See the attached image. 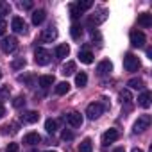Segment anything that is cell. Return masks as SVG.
I'll return each mask as SVG.
<instances>
[{"label":"cell","instance_id":"obj_21","mask_svg":"<svg viewBox=\"0 0 152 152\" xmlns=\"http://www.w3.org/2000/svg\"><path fill=\"white\" fill-rule=\"evenodd\" d=\"M91 150H93V143H91V140H90V138L83 140L81 145H79V152H91Z\"/></svg>","mask_w":152,"mask_h":152},{"label":"cell","instance_id":"obj_26","mask_svg":"<svg viewBox=\"0 0 152 152\" xmlns=\"http://www.w3.org/2000/svg\"><path fill=\"white\" fill-rule=\"evenodd\" d=\"M11 13V6L7 2H2L0 0V20H4V16H7Z\"/></svg>","mask_w":152,"mask_h":152},{"label":"cell","instance_id":"obj_23","mask_svg":"<svg viewBox=\"0 0 152 152\" xmlns=\"http://www.w3.org/2000/svg\"><path fill=\"white\" fill-rule=\"evenodd\" d=\"M75 68H77V66H75V63H73V61H68V63L63 66L61 73H63V75H72V73H75Z\"/></svg>","mask_w":152,"mask_h":152},{"label":"cell","instance_id":"obj_1","mask_svg":"<svg viewBox=\"0 0 152 152\" xmlns=\"http://www.w3.org/2000/svg\"><path fill=\"white\" fill-rule=\"evenodd\" d=\"M140 59L134 56V54H127L125 57H124V68L127 70V72H138L140 70Z\"/></svg>","mask_w":152,"mask_h":152},{"label":"cell","instance_id":"obj_27","mask_svg":"<svg viewBox=\"0 0 152 152\" xmlns=\"http://www.w3.org/2000/svg\"><path fill=\"white\" fill-rule=\"evenodd\" d=\"M45 129H47V132H48V134H54V132L57 131V122H56V120H52V118H48V120L45 122Z\"/></svg>","mask_w":152,"mask_h":152},{"label":"cell","instance_id":"obj_31","mask_svg":"<svg viewBox=\"0 0 152 152\" xmlns=\"http://www.w3.org/2000/svg\"><path fill=\"white\" fill-rule=\"evenodd\" d=\"M25 64H27V61H25L23 57H16V59L13 61V64H11V66H13V70H20V68H23Z\"/></svg>","mask_w":152,"mask_h":152},{"label":"cell","instance_id":"obj_14","mask_svg":"<svg viewBox=\"0 0 152 152\" xmlns=\"http://www.w3.org/2000/svg\"><path fill=\"white\" fill-rule=\"evenodd\" d=\"M38 84L41 88H50L54 84V75H41V77L38 79Z\"/></svg>","mask_w":152,"mask_h":152},{"label":"cell","instance_id":"obj_7","mask_svg":"<svg viewBox=\"0 0 152 152\" xmlns=\"http://www.w3.org/2000/svg\"><path fill=\"white\" fill-rule=\"evenodd\" d=\"M64 120H66L72 127H81V125H83V116H81V113H75V111L64 115Z\"/></svg>","mask_w":152,"mask_h":152},{"label":"cell","instance_id":"obj_41","mask_svg":"<svg viewBox=\"0 0 152 152\" xmlns=\"http://www.w3.org/2000/svg\"><path fill=\"white\" fill-rule=\"evenodd\" d=\"M45 152H54V150H45Z\"/></svg>","mask_w":152,"mask_h":152},{"label":"cell","instance_id":"obj_5","mask_svg":"<svg viewBox=\"0 0 152 152\" xmlns=\"http://www.w3.org/2000/svg\"><path fill=\"white\" fill-rule=\"evenodd\" d=\"M56 38H57V29L52 27V25L47 27V29H43V32H41V36H39V39L45 41V43H52Z\"/></svg>","mask_w":152,"mask_h":152},{"label":"cell","instance_id":"obj_33","mask_svg":"<svg viewBox=\"0 0 152 152\" xmlns=\"http://www.w3.org/2000/svg\"><path fill=\"white\" fill-rule=\"evenodd\" d=\"M23 104H25V99H23V97H16V99L13 100V106H15V107H22Z\"/></svg>","mask_w":152,"mask_h":152},{"label":"cell","instance_id":"obj_25","mask_svg":"<svg viewBox=\"0 0 152 152\" xmlns=\"http://www.w3.org/2000/svg\"><path fill=\"white\" fill-rule=\"evenodd\" d=\"M127 86H129V88H132V90H143V88H145V86H143V81H141L140 77L131 79V81L127 83Z\"/></svg>","mask_w":152,"mask_h":152},{"label":"cell","instance_id":"obj_6","mask_svg":"<svg viewBox=\"0 0 152 152\" xmlns=\"http://www.w3.org/2000/svg\"><path fill=\"white\" fill-rule=\"evenodd\" d=\"M148 125H150V116L148 115H141L136 120V124H134V132H143L145 129H148Z\"/></svg>","mask_w":152,"mask_h":152},{"label":"cell","instance_id":"obj_24","mask_svg":"<svg viewBox=\"0 0 152 152\" xmlns=\"http://www.w3.org/2000/svg\"><path fill=\"white\" fill-rule=\"evenodd\" d=\"M86 83H88V75H86L84 72H81V73H77V75H75V84H77L79 88L86 86Z\"/></svg>","mask_w":152,"mask_h":152},{"label":"cell","instance_id":"obj_9","mask_svg":"<svg viewBox=\"0 0 152 152\" xmlns=\"http://www.w3.org/2000/svg\"><path fill=\"white\" fill-rule=\"evenodd\" d=\"M11 27H13V31L18 32V34H25V32H27V23H25L20 16H15V18H13Z\"/></svg>","mask_w":152,"mask_h":152},{"label":"cell","instance_id":"obj_38","mask_svg":"<svg viewBox=\"0 0 152 152\" xmlns=\"http://www.w3.org/2000/svg\"><path fill=\"white\" fill-rule=\"evenodd\" d=\"M6 115V107H4V104H2V100H0V118H2Z\"/></svg>","mask_w":152,"mask_h":152},{"label":"cell","instance_id":"obj_2","mask_svg":"<svg viewBox=\"0 0 152 152\" xmlns=\"http://www.w3.org/2000/svg\"><path fill=\"white\" fill-rule=\"evenodd\" d=\"M34 61H36V64H39V66L48 64V63H50V52L45 50V48H41V47H38L36 52H34Z\"/></svg>","mask_w":152,"mask_h":152},{"label":"cell","instance_id":"obj_10","mask_svg":"<svg viewBox=\"0 0 152 152\" xmlns=\"http://www.w3.org/2000/svg\"><path fill=\"white\" fill-rule=\"evenodd\" d=\"M131 45L132 47H143L145 45V34L141 31H132L131 32Z\"/></svg>","mask_w":152,"mask_h":152},{"label":"cell","instance_id":"obj_8","mask_svg":"<svg viewBox=\"0 0 152 152\" xmlns=\"http://www.w3.org/2000/svg\"><path fill=\"white\" fill-rule=\"evenodd\" d=\"M120 138V132L116 129H107L104 134H102V145H109L113 141H116Z\"/></svg>","mask_w":152,"mask_h":152},{"label":"cell","instance_id":"obj_35","mask_svg":"<svg viewBox=\"0 0 152 152\" xmlns=\"http://www.w3.org/2000/svg\"><path fill=\"white\" fill-rule=\"evenodd\" d=\"M20 7H22V9H32V2H29V0H25V2H20Z\"/></svg>","mask_w":152,"mask_h":152},{"label":"cell","instance_id":"obj_40","mask_svg":"<svg viewBox=\"0 0 152 152\" xmlns=\"http://www.w3.org/2000/svg\"><path fill=\"white\" fill-rule=\"evenodd\" d=\"M132 152H143L141 148H132Z\"/></svg>","mask_w":152,"mask_h":152},{"label":"cell","instance_id":"obj_32","mask_svg":"<svg viewBox=\"0 0 152 152\" xmlns=\"http://www.w3.org/2000/svg\"><path fill=\"white\" fill-rule=\"evenodd\" d=\"M70 15H72V18H73V20H77V18H81V15H83V13L77 9V6H75V4H72V6H70Z\"/></svg>","mask_w":152,"mask_h":152},{"label":"cell","instance_id":"obj_28","mask_svg":"<svg viewBox=\"0 0 152 152\" xmlns=\"http://www.w3.org/2000/svg\"><path fill=\"white\" fill-rule=\"evenodd\" d=\"M120 100H122V104H131V102H132L131 91H129V90H122V91H120Z\"/></svg>","mask_w":152,"mask_h":152},{"label":"cell","instance_id":"obj_12","mask_svg":"<svg viewBox=\"0 0 152 152\" xmlns=\"http://www.w3.org/2000/svg\"><path fill=\"white\" fill-rule=\"evenodd\" d=\"M22 120H23L25 124H36V122L39 120V115H38L36 111H27V113L22 115Z\"/></svg>","mask_w":152,"mask_h":152},{"label":"cell","instance_id":"obj_19","mask_svg":"<svg viewBox=\"0 0 152 152\" xmlns=\"http://www.w3.org/2000/svg\"><path fill=\"white\" fill-rule=\"evenodd\" d=\"M68 54H70V47H68L66 43H63V45H57V47H56V56H57L59 59L66 57Z\"/></svg>","mask_w":152,"mask_h":152},{"label":"cell","instance_id":"obj_16","mask_svg":"<svg viewBox=\"0 0 152 152\" xmlns=\"http://www.w3.org/2000/svg\"><path fill=\"white\" fill-rule=\"evenodd\" d=\"M138 104H140L141 107L148 109V107H150V93H148V91H143V93L138 97Z\"/></svg>","mask_w":152,"mask_h":152},{"label":"cell","instance_id":"obj_39","mask_svg":"<svg viewBox=\"0 0 152 152\" xmlns=\"http://www.w3.org/2000/svg\"><path fill=\"white\" fill-rule=\"evenodd\" d=\"M115 152H125V148H124V147H118V148H116Z\"/></svg>","mask_w":152,"mask_h":152},{"label":"cell","instance_id":"obj_4","mask_svg":"<svg viewBox=\"0 0 152 152\" xmlns=\"http://www.w3.org/2000/svg\"><path fill=\"white\" fill-rule=\"evenodd\" d=\"M102 113H104V106H102L100 102H93V104H90L88 109H86V115H88L90 120H97Z\"/></svg>","mask_w":152,"mask_h":152},{"label":"cell","instance_id":"obj_3","mask_svg":"<svg viewBox=\"0 0 152 152\" xmlns=\"http://www.w3.org/2000/svg\"><path fill=\"white\" fill-rule=\"evenodd\" d=\"M16 47H18V39H16L15 36H7V38H4L2 41H0V48H2L6 54L15 52V50H16Z\"/></svg>","mask_w":152,"mask_h":152},{"label":"cell","instance_id":"obj_36","mask_svg":"<svg viewBox=\"0 0 152 152\" xmlns=\"http://www.w3.org/2000/svg\"><path fill=\"white\" fill-rule=\"evenodd\" d=\"M6 29H7V23H6V20H0V36H2V34L6 32Z\"/></svg>","mask_w":152,"mask_h":152},{"label":"cell","instance_id":"obj_20","mask_svg":"<svg viewBox=\"0 0 152 152\" xmlns=\"http://www.w3.org/2000/svg\"><path fill=\"white\" fill-rule=\"evenodd\" d=\"M79 59H81V63H84V64H91V63H93V54L88 52V50H81V52H79Z\"/></svg>","mask_w":152,"mask_h":152},{"label":"cell","instance_id":"obj_34","mask_svg":"<svg viewBox=\"0 0 152 152\" xmlns=\"http://www.w3.org/2000/svg\"><path fill=\"white\" fill-rule=\"evenodd\" d=\"M6 150H7V152H18V150H20V147H18V143H9Z\"/></svg>","mask_w":152,"mask_h":152},{"label":"cell","instance_id":"obj_13","mask_svg":"<svg viewBox=\"0 0 152 152\" xmlns=\"http://www.w3.org/2000/svg\"><path fill=\"white\" fill-rule=\"evenodd\" d=\"M39 141H41V136L38 132H29V134L23 136V143H27V145H36Z\"/></svg>","mask_w":152,"mask_h":152},{"label":"cell","instance_id":"obj_17","mask_svg":"<svg viewBox=\"0 0 152 152\" xmlns=\"http://www.w3.org/2000/svg\"><path fill=\"white\" fill-rule=\"evenodd\" d=\"M45 16H47V13H45L43 9H38V11H34V13H32V23H34V25H39V23H43Z\"/></svg>","mask_w":152,"mask_h":152},{"label":"cell","instance_id":"obj_42","mask_svg":"<svg viewBox=\"0 0 152 152\" xmlns=\"http://www.w3.org/2000/svg\"><path fill=\"white\" fill-rule=\"evenodd\" d=\"M0 77H2V72H0Z\"/></svg>","mask_w":152,"mask_h":152},{"label":"cell","instance_id":"obj_15","mask_svg":"<svg viewBox=\"0 0 152 152\" xmlns=\"http://www.w3.org/2000/svg\"><path fill=\"white\" fill-rule=\"evenodd\" d=\"M97 15H99V16H91V18H90V25H93V23L99 25V23H102V22L107 18V11H106V9H100V13H97Z\"/></svg>","mask_w":152,"mask_h":152},{"label":"cell","instance_id":"obj_29","mask_svg":"<svg viewBox=\"0 0 152 152\" xmlns=\"http://www.w3.org/2000/svg\"><path fill=\"white\" fill-rule=\"evenodd\" d=\"M75 6H77V9H79L81 13H84L86 9L93 7V2H91V0H83V2H77V4H75Z\"/></svg>","mask_w":152,"mask_h":152},{"label":"cell","instance_id":"obj_18","mask_svg":"<svg viewBox=\"0 0 152 152\" xmlns=\"http://www.w3.org/2000/svg\"><path fill=\"white\" fill-rule=\"evenodd\" d=\"M138 23H140L141 27H150V25H152V15H148V13L140 15V16H138Z\"/></svg>","mask_w":152,"mask_h":152},{"label":"cell","instance_id":"obj_30","mask_svg":"<svg viewBox=\"0 0 152 152\" xmlns=\"http://www.w3.org/2000/svg\"><path fill=\"white\" fill-rule=\"evenodd\" d=\"M70 91V84L68 83H59L57 86H56V93L57 95H64V93H68Z\"/></svg>","mask_w":152,"mask_h":152},{"label":"cell","instance_id":"obj_11","mask_svg":"<svg viewBox=\"0 0 152 152\" xmlns=\"http://www.w3.org/2000/svg\"><path fill=\"white\" fill-rule=\"evenodd\" d=\"M111 70H113V64H111V61H107V59H104V61H100V63L97 64V73L100 75V77L109 75Z\"/></svg>","mask_w":152,"mask_h":152},{"label":"cell","instance_id":"obj_22","mask_svg":"<svg viewBox=\"0 0 152 152\" xmlns=\"http://www.w3.org/2000/svg\"><path fill=\"white\" fill-rule=\"evenodd\" d=\"M70 34H72V38H73V39H79V38L83 36V27H81L79 23H73V25H72V29H70Z\"/></svg>","mask_w":152,"mask_h":152},{"label":"cell","instance_id":"obj_37","mask_svg":"<svg viewBox=\"0 0 152 152\" xmlns=\"http://www.w3.org/2000/svg\"><path fill=\"white\" fill-rule=\"evenodd\" d=\"M72 138H73V134L70 131H63V140H72Z\"/></svg>","mask_w":152,"mask_h":152}]
</instances>
